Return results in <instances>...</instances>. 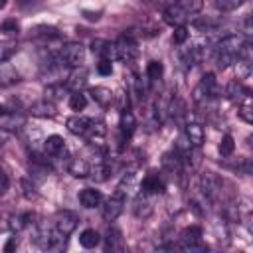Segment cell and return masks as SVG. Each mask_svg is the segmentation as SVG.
<instances>
[{
  "label": "cell",
  "mask_w": 253,
  "mask_h": 253,
  "mask_svg": "<svg viewBox=\"0 0 253 253\" xmlns=\"http://www.w3.org/2000/svg\"><path fill=\"white\" fill-rule=\"evenodd\" d=\"M243 47H245V40L241 36H235V34L225 36L215 47V63H217V67L225 69L231 63H235V59L241 55Z\"/></svg>",
  "instance_id": "6da1fadb"
},
{
  "label": "cell",
  "mask_w": 253,
  "mask_h": 253,
  "mask_svg": "<svg viewBox=\"0 0 253 253\" xmlns=\"http://www.w3.org/2000/svg\"><path fill=\"white\" fill-rule=\"evenodd\" d=\"M200 10H202V0H176L164 10V22L174 28L184 26Z\"/></svg>",
  "instance_id": "7a4b0ae2"
},
{
  "label": "cell",
  "mask_w": 253,
  "mask_h": 253,
  "mask_svg": "<svg viewBox=\"0 0 253 253\" xmlns=\"http://www.w3.org/2000/svg\"><path fill=\"white\" fill-rule=\"evenodd\" d=\"M215 93H217V81H215L213 73H206V75L198 81V85L194 87L192 97H194V101H196L198 105H204V103H210V101L215 97Z\"/></svg>",
  "instance_id": "3957f363"
},
{
  "label": "cell",
  "mask_w": 253,
  "mask_h": 253,
  "mask_svg": "<svg viewBox=\"0 0 253 253\" xmlns=\"http://www.w3.org/2000/svg\"><path fill=\"white\" fill-rule=\"evenodd\" d=\"M125 200H126V196H125L121 190H117L113 196H109V198L103 202L101 213H103L105 221H115V219L123 213V210H125Z\"/></svg>",
  "instance_id": "277c9868"
},
{
  "label": "cell",
  "mask_w": 253,
  "mask_h": 253,
  "mask_svg": "<svg viewBox=\"0 0 253 253\" xmlns=\"http://www.w3.org/2000/svg\"><path fill=\"white\" fill-rule=\"evenodd\" d=\"M77 223H79V215L75 211H71V210H59L55 213V217H53V227L65 237L75 231Z\"/></svg>",
  "instance_id": "5b68a950"
},
{
  "label": "cell",
  "mask_w": 253,
  "mask_h": 253,
  "mask_svg": "<svg viewBox=\"0 0 253 253\" xmlns=\"http://www.w3.org/2000/svg\"><path fill=\"white\" fill-rule=\"evenodd\" d=\"M59 55H61V59H63L65 65H69V67H81V63L85 61V47L81 43H77V42H69V43H65L61 47Z\"/></svg>",
  "instance_id": "8992f818"
},
{
  "label": "cell",
  "mask_w": 253,
  "mask_h": 253,
  "mask_svg": "<svg viewBox=\"0 0 253 253\" xmlns=\"http://www.w3.org/2000/svg\"><path fill=\"white\" fill-rule=\"evenodd\" d=\"M115 43H117L119 59H123L125 63H130V61L136 59L138 47H136V40H134L132 34H123V36L119 38V42H115Z\"/></svg>",
  "instance_id": "52a82bcc"
},
{
  "label": "cell",
  "mask_w": 253,
  "mask_h": 253,
  "mask_svg": "<svg viewBox=\"0 0 253 253\" xmlns=\"http://www.w3.org/2000/svg\"><path fill=\"white\" fill-rule=\"evenodd\" d=\"M134 128H136V119L128 109H125L121 113V123H119V150H123L125 144L130 140Z\"/></svg>",
  "instance_id": "ba28073f"
},
{
  "label": "cell",
  "mask_w": 253,
  "mask_h": 253,
  "mask_svg": "<svg viewBox=\"0 0 253 253\" xmlns=\"http://www.w3.org/2000/svg\"><path fill=\"white\" fill-rule=\"evenodd\" d=\"M103 247L107 253H123L125 251V237L121 233V229L117 227H109L105 237H103Z\"/></svg>",
  "instance_id": "9c48e42d"
},
{
  "label": "cell",
  "mask_w": 253,
  "mask_h": 253,
  "mask_svg": "<svg viewBox=\"0 0 253 253\" xmlns=\"http://www.w3.org/2000/svg\"><path fill=\"white\" fill-rule=\"evenodd\" d=\"M160 164H162V170L168 172L170 176H180L182 170H184V160H182V156H180L176 150L164 152Z\"/></svg>",
  "instance_id": "30bf717a"
},
{
  "label": "cell",
  "mask_w": 253,
  "mask_h": 253,
  "mask_svg": "<svg viewBox=\"0 0 253 253\" xmlns=\"http://www.w3.org/2000/svg\"><path fill=\"white\" fill-rule=\"evenodd\" d=\"M164 190H166L164 178L156 170H150L142 180V192H146L150 196H156V194H164Z\"/></svg>",
  "instance_id": "8fae6325"
},
{
  "label": "cell",
  "mask_w": 253,
  "mask_h": 253,
  "mask_svg": "<svg viewBox=\"0 0 253 253\" xmlns=\"http://www.w3.org/2000/svg\"><path fill=\"white\" fill-rule=\"evenodd\" d=\"M26 125V117L20 115L18 111H10V109H2V117H0V126L2 130H18Z\"/></svg>",
  "instance_id": "7c38bea8"
},
{
  "label": "cell",
  "mask_w": 253,
  "mask_h": 253,
  "mask_svg": "<svg viewBox=\"0 0 253 253\" xmlns=\"http://www.w3.org/2000/svg\"><path fill=\"white\" fill-rule=\"evenodd\" d=\"M202 57H204V49L200 45H190V47H180L178 49V59L186 67L198 65L202 61Z\"/></svg>",
  "instance_id": "4fadbf2b"
},
{
  "label": "cell",
  "mask_w": 253,
  "mask_h": 253,
  "mask_svg": "<svg viewBox=\"0 0 253 253\" xmlns=\"http://www.w3.org/2000/svg\"><path fill=\"white\" fill-rule=\"evenodd\" d=\"M154 206H152V200H150V194L142 192L134 198V204H132V213L138 217V219H146L150 213H152Z\"/></svg>",
  "instance_id": "5bb4252c"
},
{
  "label": "cell",
  "mask_w": 253,
  "mask_h": 253,
  "mask_svg": "<svg viewBox=\"0 0 253 253\" xmlns=\"http://www.w3.org/2000/svg\"><path fill=\"white\" fill-rule=\"evenodd\" d=\"M91 49L93 53H97L101 59H119V53H117V43H111L107 40H95L91 43Z\"/></svg>",
  "instance_id": "9a60e30c"
},
{
  "label": "cell",
  "mask_w": 253,
  "mask_h": 253,
  "mask_svg": "<svg viewBox=\"0 0 253 253\" xmlns=\"http://www.w3.org/2000/svg\"><path fill=\"white\" fill-rule=\"evenodd\" d=\"M168 115H170V119L174 121V123H178V125H182V126H186L188 123H186V103L180 99V97H174L172 101H170V105H168Z\"/></svg>",
  "instance_id": "2e32d148"
},
{
  "label": "cell",
  "mask_w": 253,
  "mask_h": 253,
  "mask_svg": "<svg viewBox=\"0 0 253 253\" xmlns=\"http://www.w3.org/2000/svg\"><path fill=\"white\" fill-rule=\"evenodd\" d=\"M67 172H69L73 178H87V176H91V164H89L85 158L75 156V158L69 160Z\"/></svg>",
  "instance_id": "e0dca14e"
},
{
  "label": "cell",
  "mask_w": 253,
  "mask_h": 253,
  "mask_svg": "<svg viewBox=\"0 0 253 253\" xmlns=\"http://www.w3.org/2000/svg\"><path fill=\"white\" fill-rule=\"evenodd\" d=\"M28 111L34 115V117H40V119H51L55 115V105L49 101V99H43V101H36L28 107Z\"/></svg>",
  "instance_id": "ac0fdd59"
},
{
  "label": "cell",
  "mask_w": 253,
  "mask_h": 253,
  "mask_svg": "<svg viewBox=\"0 0 253 253\" xmlns=\"http://www.w3.org/2000/svg\"><path fill=\"white\" fill-rule=\"evenodd\" d=\"M43 152L47 156H61L65 152V140L59 136V134H51L43 140Z\"/></svg>",
  "instance_id": "d6986e66"
},
{
  "label": "cell",
  "mask_w": 253,
  "mask_h": 253,
  "mask_svg": "<svg viewBox=\"0 0 253 253\" xmlns=\"http://www.w3.org/2000/svg\"><path fill=\"white\" fill-rule=\"evenodd\" d=\"M89 125H91V119L81 117V115H73V117H69V119L65 121L67 130H69L71 134H81V136L89 130Z\"/></svg>",
  "instance_id": "ffe728a7"
},
{
  "label": "cell",
  "mask_w": 253,
  "mask_h": 253,
  "mask_svg": "<svg viewBox=\"0 0 253 253\" xmlns=\"http://www.w3.org/2000/svg\"><path fill=\"white\" fill-rule=\"evenodd\" d=\"M225 95H227V99L233 101V103H243V99L249 95V91L245 89V85H243L241 81L235 79V81H229V83H227Z\"/></svg>",
  "instance_id": "44dd1931"
},
{
  "label": "cell",
  "mask_w": 253,
  "mask_h": 253,
  "mask_svg": "<svg viewBox=\"0 0 253 253\" xmlns=\"http://www.w3.org/2000/svg\"><path fill=\"white\" fill-rule=\"evenodd\" d=\"M34 219H36L34 213H12V215L8 217V227H10V231L18 233V231H22L24 227H28L30 223H34Z\"/></svg>",
  "instance_id": "7402d4cb"
},
{
  "label": "cell",
  "mask_w": 253,
  "mask_h": 253,
  "mask_svg": "<svg viewBox=\"0 0 253 253\" xmlns=\"http://www.w3.org/2000/svg\"><path fill=\"white\" fill-rule=\"evenodd\" d=\"M184 132H186V136L190 138V142H192L196 148H200V146L204 144V140H206L204 126L198 125V123H188V125L184 126Z\"/></svg>",
  "instance_id": "603a6c76"
},
{
  "label": "cell",
  "mask_w": 253,
  "mask_h": 253,
  "mask_svg": "<svg viewBox=\"0 0 253 253\" xmlns=\"http://www.w3.org/2000/svg\"><path fill=\"white\" fill-rule=\"evenodd\" d=\"M79 202H81L83 208H95V206H99L103 202V196L95 188H85V190L79 192Z\"/></svg>",
  "instance_id": "cb8c5ba5"
},
{
  "label": "cell",
  "mask_w": 253,
  "mask_h": 253,
  "mask_svg": "<svg viewBox=\"0 0 253 253\" xmlns=\"http://www.w3.org/2000/svg\"><path fill=\"white\" fill-rule=\"evenodd\" d=\"M85 83H87V71L83 67H73V71L69 73V77L65 81V85L69 89H73V91H79Z\"/></svg>",
  "instance_id": "d4e9b609"
},
{
  "label": "cell",
  "mask_w": 253,
  "mask_h": 253,
  "mask_svg": "<svg viewBox=\"0 0 253 253\" xmlns=\"http://www.w3.org/2000/svg\"><path fill=\"white\" fill-rule=\"evenodd\" d=\"M59 36L61 34L53 26H36L30 30V38H36V40H57Z\"/></svg>",
  "instance_id": "484cf974"
},
{
  "label": "cell",
  "mask_w": 253,
  "mask_h": 253,
  "mask_svg": "<svg viewBox=\"0 0 253 253\" xmlns=\"http://www.w3.org/2000/svg\"><path fill=\"white\" fill-rule=\"evenodd\" d=\"M223 166L237 174H245V176L253 174V160H249V158H239L235 162H223Z\"/></svg>",
  "instance_id": "4316f807"
},
{
  "label": "cell",
  "mask_w": 253,
  "mask_h": 253,
  "mask_svg": "<svg viewBox=\"0 0 253 253\" xmlns=\"http://www.w3.org/2000/svg\"><path fill=\"white\" fill-rule=\"evenodd\" d=\"M105 132H107V128H105V123H101V121H91V125H89V130L85 132V136L89 138V142H95V144H99V140L105 136Z\"/></svg>",
  "instance_id": "83f0119b"
},
{
  "label": "cell",
  "mask_w": 253,
  "mask_h": 253,
  "mask_svg": "<svg viewBox=\"0 0 253 253\" xmlns=\"http://www.w3.org/2000/svg\"><path fill=\"white\" fill-rule=\"evenodd\" d=\"M109 174H111V166H109V162H105V160H99L97 164L91 166V178H93L95 182H105V180L109 178Z\"/></svg>",
  "instance_id": "f1b7e54d"
},
{
  "label": "cell",
  "mask_w": 253,
  "mask_h": 253,
  "mask_svg": "<svg viewBox=\"0 0 253 253\" xmlns=\"http://www.w3.org/2000/svg\"><path fill=\"white\" fill-rule=\"evenodd\" d=\"M91 95H93V99H95L101 107H109V105L113 103V93H111V89H107V87H93V89H91Z\"/></svg>",
  "instance_id": "f546056e"
},
{
  "label": "cell",
  "mask_w": 253,
  "mask_h": 253,
  "mask_svg": "<svg viewBox=\"0 0 253 253\" xmlns=\"http://www.w3.org/2000/svg\"><path fill=\"white\" fill-rule=\"evenodd\" d=\"M99 241H101V235L95 229H83L81 235H79V243L85 249H93L95 245H99Z\"/></svg>",
  "instance_id": "4dcf8cb0"
},
{
  "label": "cell",
  "mask_w": 253,
  "mask_h": 253,
  "mask_svg": "<svg viewBox=\"0 0 253 253\" xmlns=\"http://www.w3.org/2000/svg\"><path fill=\"white\" fill-rule=\"evenodd\" d=\"M194 241H202L200 225H190V227L182 229V233H180V243H194Z\"/></svg>",
  "instance_id": "1f68e13d"
},
{
  "label": "cell",
  "mask_w": 253,
  "mask_h": 253,
  "mask_svg": "<svg viewBox=\"0 0 253 253\" xmlns=\"http://www.w3.org/2000/svg\"><path fill=\"white\" fill-rule=\"evenodd\" d=\"M136 184H138L136 174H134V172H125V176H123V180H121V184H119L117 190H121V192L126 196V194H130V192L136 190Z\"/></svg>",
  "instance_id": "d6a6232c"
},
{
  "label": "cell",
  "mask_w": 253,
  "mask_h": 253,
  "mask_svg": "<svg viewBox=\"0 0 253 253\" xmlns=\"http://www.w3.org/2000/svg\"><path fill=\"white\" fill-rule=\"evenodd\" d=\"M217 150H219V154H221L223 158L231 156L233 150H235V140H233V136H231V134H223V136H221V142H219V146H217Z\"/></svg>",
  "instance_id": "836d02e7"
},
{
  "label": "cell",
  "mask_w": 253,
  "mask_h": 253,
  "mask_svg": "<svg viewBox=\"0 0 253 253\" xmlns=\"http://www.w3.org/2000/svg\"><path fill=\"white\" fill-rule=\"evenodd\" d=\"M162 73H164V65L160 63V61H148V65H146V77L150 79V81H158L160 77H162Z\"/></svg>",
  "instance_id": "e575fe53"
},
{
  "label": "cell",
  "mask_w": 253,
  "mask_h": 253,
  "mask_svg": "<svg viewBox=\"0 0 253 253\" xmlns=\"http://www.w3.org/2000/svg\"><path fill=\"white\" fill-rule=\"evenodd\" d=\"M67 89H69V87H67V85H63V83H55V85H49V87L45 89V99H49V101L61 99V97H63V93H65Z\"/></svg>",
  "instance_id": "d590c367"
},
{
  "label": "cell",
  "mask_w": 253,
  "mask_h": 253,
  "mask_svg": "<svg viewBox=\"0 0 253 253\" xmlns=\"http://www.w3.org/2000/svg\"><path fill=\"white\" fill-rule=\"evenodd\" d=\"M85 105H87V97H85V93H81V91H73L71 97H69V107H71L73 111H83Z\"/></svg>",
  "instance_id": "8d00e7d4"
},
{
  "label": "cell",
  "mask_w": 253,
  "mask_h": 253,
  "mask_svg": "<svg viewBox=\"0 0 253 253\" xmlns=\"http://www.w3.org/2000/svg\"><path fill=\"white\" fill-rule=\"evenodd\" d=\"M243 4V0H213V6L219 12H233Z\"/></svg>",
  "instance_id": "74e56055"
},
{
  "label": "cell",
  "mask_w": 253,
  "mask_h": 253,
  "mask_svg": "<svg viewBox=\"0 0 253 253\" xmlns=\"http://www.w3.org/2000/svg\"><path fill=\"white\" fill-rule=\"evenodd\" d=\"M194 26L200 30V32H213L215 28H217V22L215 20H211V18H200V20H196L194 22Z\"/></svg>",
  "instance_id": "f35d334b"
},
{
  "label": "cell",
  "mask_w": 253,
  "mask_h": 253,
  "mask_svg": "<svg viewBox=\"0 0 253 253\" xmlns=\"http://www.w3.org/2000/svg\"><path fill=\"white\" fill-rule=\"evenodd\" d=\"M18 30H20V24H18L16 18H6V20L2 22V34H4V36L18 34Z\"/></svg>",
  "instance_id": "ab89813d"
},
{
  "label": "cell",
  "mask_w": 253,
  "mask_h": 253,
  "mask_svg": "<svg viewBox=\"0 0 253 253\" xmlns=\"http://www.w3.org/2000/svg\"><path fill=\"white\" fill-rule=\"evenodd\" d=\"M12 53H16V43H14V42H4V43H2V53H0L2 63H6Z\"/></svg>",
  "instance_id": "60d3db41"
},
{
  "label": "cell",
  "mask_w": 253,
  "mask_h": 253,
  "mask_svg": "<svg viewBox=\"0 0 253 253\" xmlns=\"http://www.w3.org/2000/svg\"><path fill=\"white\" fill-rule=\"evenodd\" d=\"M20 184H22V194H24L28 200H34V198H38L36 186H34V184H30V180H26V178H24Z\"/></svg>",
  "instance_id": "b9f144b4"
},
{
  "label": "cell",
  "mask_w": 253,
  "mask_h": 253,
  "mask_svg": "<svg viewBox=\"0 0 253 253\" xmlns=\"http://www.w3.org/2000/svg\"><path fill=\"white\" fill-rule=\"evenodd\" d=\"M172 40H174V43H178V45H182L186 40H188V30H186V26H176V30H174V36H172Z\"/></svg>",
  "instance_id": "7bdbcfd3"
},
{
  "label": "cell",
  "mask_w": 253,
  "mask_h": 253,
  "mask_svg": "<svg viewBox=\"0 0 253 253\" xmlns=\"http://www.w3.org/2000/svg\"><path fill=\"white\" fill-rule=\"evenodd\" d=\"M176 247L184 249V251H206L208 245H204L202 241H194V243H178Z\"/></svg>",
  "instance_id": "ee69618b"
},
{
  "label": "cell",
  "mask_w": 253,
  "mask_h": 253,
  "mask_svg": "<svg viewBox=\"0 0 253 253\" xmlns=\"http://www.w3.org/2000/svg\"><path fill=\"white\" fill-rule=\"evenodd\" d=\"M14 81H18V73L16 71H10L8 67H4L2 69V85H10Z\"/></svg>",
  "instance_id": "f6af8a7d"
},
{
  "label": "cell",
  "mask_w": 253,
  "mask_h": 253,
  "mask_svg": "<svg viewBox=\"0 0 253 253\" xmlns=\"http://www.w3.org/2000/svg\"><path fill=\"white\" fill-rule=\"evenodd\" d=\"M97 71H99L101 75H111V73H113V63H111V59H101V61L97 63Z\"/></svg>",
  "instance_id": "bcb514c9"
},
{
  "label": "cell",
  "mask_w": 253,
  "mask_h": 253,
  "mask_svg": "<svg viewBox=\"0 0 253 253\" xmlns=\"http://www.w3.org/2000/svg\"><path fill=\"white\" fill-rule=\"evenodd\" d=\"M237 113H239V117H241L245 123L253 125V109H251V107H247V105H241Z\"/></svg>",
  "instance_id": "7dc6e473"
},
{
  "label": "cell",
  "mask_w": 253,
  "mask_h": 253,
  "mask_svg": "<svg viewBox=\"0 0 253 253\" xmlns=\"http://www.w3.org/2000/svg\"><path fill=\"white\" fill-rule=\"evenodd\" d=\"M241 223L245 225V229H247L249 233H253V211H251V210L241 215Z\"/></svg>",
  "instance_id": "c3c4849f"
},
{
  "label": "cell",
  "mask_w": 253,
  "mask_h": 253,
  "mask_svg": "<svg viewBox=\"0 0 253 253\" xmlns=\"http://www.w3.org/2000/svg\"><path fill=\"white\" fill-rule=\"evenodd\" d=\"M243 32H245L249 38H253V14H249V16L245 18V22H243Z\"/></svg>",
  "instance_id": "681fc988"
},
{
  "label": "cell",
  "mask_w": 253,
  "mask_h": 253,
  "mask_svg": "<svg viewBox=\"0 0 253 253\" xmlns=\"http://www.w3.org/2000/svg\"><path fill=\"white\" fill-rule=\"evenodd\" d=\"M16 247H18V239H16V237H10V239H8V243L4 245V253H10V251H14Z\"/></svg>",
  "instance_id": "f907efd6"
},
{
  "label": "cell",
  "mask_w": 253,
  "mask_h": 253,
  "mask_svg": "<svg viewBox=\"0 0 253 253\" xmlns=\"http://www.w3.org/2000/svg\"><path fill=\"white\" fill-rule=\"evenodd\" d=\"M0 176H2V188H0V192L6 194V192H8V186H10V180H8V174H6V172H2Z\"/></svg>",
  "instance_id": "816d5d0a"
}]
</instances>
